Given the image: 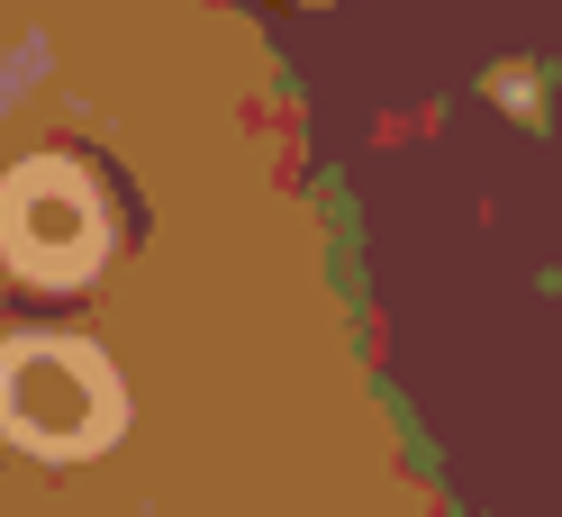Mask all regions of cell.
Listing matches in <instances>:
<instances>
[{
	"label": "cell",
	"instance_id": "6da1fadb",
	"mask_svg": "<svg viewBox=\"0 0 562 517\" xmlns=\"http://www.w3.org/2000/svg\"><path fill=\"white\" fill-rule=\"evenodd\" d=\"M127 400H119V372L100 345L82 336H10L0 345V436L27 445L46 463H74L100 454L119 436Z\"/></svg>",
	"mask_w": 562,
	"mask_h": 517
},
{
	"label": "cell",
	"instance_id": "7a4b0ae2",
	"mask_svg": "<svg viewBox=\"0 0 562 517\" xmlns=\"http://www.w3.org/2000/svg\"><path fill=\"white\" fill-rule=\"evenodd\" d=\"M0 263L37 291H74L110 263V200L82 164L37 155L0 172Z\"/></svg>",
	"mask_w": 562,
	"mask_h": 517
}]
</instances>
